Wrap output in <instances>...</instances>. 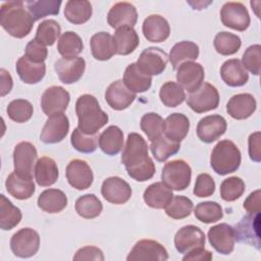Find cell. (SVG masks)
<instances>
[{
  "label": "cell",
  "mask_w": 261,
  "mask_h": 261,
  "mask_svg": "<svg viewBox=\"0 0 261 261\" xmlns=\"http://www.w3.org/2000/svg\"><path fill=\"white\" fill-rule=\"evenodd\" d=\"M168 253L166 249L154 240H141L135 244L128 253L127 261H166Z\"/></svg>",
  "instance_id": "cell-11"
},
{
  "label": "cell",
  "mask_w": 261,
  "mask_h": 261,
  "mask_svg": "<svg viewBox=\"0 0 261 261\" xmlns=\"http://www.w3.org/2000/svg\"><path fill=\"white\" fill-rule=\"evenodd\" d=\"M243 66L255 75H259L261 68V46L252 45L246 49L242 57Z\"/></svg>",
  "instance_id": "cell-53"
},
{
  "label": "cell",
  "mask_w": 261,
  "mask_h": 261,
  "mask_svg": "<svg viewBox=\"0 0 261 261\" xmlns=\"http://www.w3.org/2000/svg\"><path fill=\"white\" fill-rule=\"evenodd\" d=\"M73 260H98L103 261V252L94 246H87L79 249L73 256Z\"/></svg>",
  "instance_id": "cell-56"
},
{
  "label": "cell",
  "mask_w": 261,
  "mask_h": 261,
  "mask_svg": "<svg viewBox=\"0 0 261 261\" xmlns=\"http://www.w3.org/2000/svg\"><path fill=\"white\" fill-rule=\"evenodd\" d=\"M195 217L203 223H213L223 217V211L217 202L206 201L199 203L195 208Z\"/></svg>",
  "instance_id": "cell-46"
},
{
  "label": "cell",
  "mask_w": 261,
  "mask_h": 261,
  "mask_svg": "<svg viewBox=\"0 0 261 261\" xmlns=\"http://www.w3.org/2000/svg\"><path fill=\"white\" fill-rule=\"evenodd\" d=\"M187 103L196 113H204L218 107L219 94L214 86L209 83H203L198 90L190 93Z\"/></svg>",
  "instance_id": "cell-7"
},
{
  "label": "cell",
  "mask_w": 261,
  "mask_h": 261,
  "mask_svg": "<svg viewBox=\"0 0 261 261\" xmlns=\"http://www.w3.org/2000/svg\"><path fill=\"white\" fill-rule=\"evenodd\" d=\"M260 190L251 193L244 202V208L248 213H260Z\"/></svg>",
  "instance_id": "cell-59"
},
{
  "label": "cell",
  "mask_w": 261,
  "mask_h": 261,
  "mask_svg": "<svg viewBox=\"0 0 261 261\" xmlns=\"http://www.w3.org/2000/svg\"><path fill=\"white\" fill-rule=\"evenodd\" d=\"M69 121L65 114L55 113L48 116L41 132L40 139L45 144H56L61 142L68 134Z\"/></svg>",
  "instance_id": "cell-17"
},
{
  "label": "cell",
  "mask_w": 261,
  "mask_h": 261,
  "mask_svg": "<svg viewBox=\"0 0 261 261\" xmlns=\"http://www.w3.org/2000/svg\"><path fill=\"white\" fill-rule=\"evenodd\" d=\"M138 12L136 7L128 2H117L109 10L107 14V22L113 29L122 27H130L137 23Z\"/></svg>",
  "instance_id": "cell-22"
},
{
  "label": "cell",
  "mask_w": 261,
  "mask_h": 261,
  "mask_svg": "<svg viewBox=\"0 0 261 261\" xmlns=\"http://www.w3.org/2000/svg\"><path fill=\"white\" fill-rule=\"evenodd\" d=\"M261 134L260 132H255L250 135L249 137V155L251 160L255 162H260L261 161Z\"/></svg>",
  "instance_id": "cell-57"
},
{
  "label": "cell",
  "mask_w": 261,
  "mask_h": 261,
  "mask_svg": "<svg viewBox=\"0 0 261 261\" xmlns=\"http://www.w3.org/2000/svg\"><path fill=\"white\" fill-rule=\"evenodd\" d=\"M122 82L133 93H144L150 89L152 76L142 72L137 66V63H130L124 70Z\"/></svg>",
  "instance_id": "cell-31"
},
{
  "label": "cell",
  "mask_w": 261,
  "mask_h": 261,
  "mask_svg": "<svg viewBox=\"0 0 261 261\" xmlns=\"http://www.w3.org/2000/svg\"><path fill=\"white\" fill-rule=\"evenodd\" d=\"M148 151L149 146L141 135L128 134L121 154V163L125 166L128 176L137 181L149 180L155 174V164Z\"/></svg>",
  "instance_id": "cell-1"
},
{
  "label": "cell",
  "mask_w": 261,
  "mask_h": 261,
  "mask_svg": "<svg viewBox=\"0 0 261 261\" xmlns=\"http://www.w3.org/2000/svg\"><path fill=\"white\" fill-rule=\"evenodd\" d=\"M37 149L32 143H18L13 150L14 172L21 177L33 178V171H35L34 165L37 163Z\"/></svg>",
  "instance_id": "cell-8"
},
{
  "label": "cell",
  "mask_w": 261,
  "mask_h": 261,
  "mask_svg": "<svg viewBox=\"0 0 261 261\" xmlns=\"http://www.w3.org/2000/svg\"><path fill=\"white\" fill-rule=\"evenodd\" d=\"M190 129V120L182 113H171L164 120L163 134L171 141L180 143Z\"/></svg>",
  "instance_id": "cell-28"
},
{
  "label": "cell",
  "mask_w": 261,
  "mask_h": 261,
  "mask_svg": "<svg viewBox=\"0 0 261 261\" xmlns=\"http://www.w3.org/2000/svg\"><path fill=\"white\" fill-rule=\"evenodd\" d=\"M212 253L207 251L205 247L196 248L188 253L182 257L184 261H209L212 259Z\"/></svg>",
  "instance_id": "cell-58"
},
{
  "label": "cell",
  "mask_w": 261,
  "mask_h": 261,
  "mask_svg": "<svg viewBox=\"0 0 261 261\" xmlns=\"http://www.w3.org/2000/svg\"><path fill=\"white\" fill-rule=\"evenodd\" d=\"M70 101L69 93L60 86H52L46 89L41 98L43 112L50 116L55 113H63Z\"/></svg>",
  "instance_id": "cell-15"
},
{
  "label": "cell",
  "mask_w": 261,
  "mask_h": 261,
  "mask_svg": "<svg viewBox=\"0 0 261 261\" xmlns=\"http://www.w3.org/2000/svg\"><path fill=\"white\" fill-rule=\"evenodd\" d=\"M116 54L128 55L133 53L140 44V38L134 28L122 27L116 30L114 36Z\"/></svg>",
  "instance_id": "cell-34"
},
{
  "label": "cell",
  "mask_w": 261,
  "mask_h": 261,
  "mask_svg": "<svg viewBox=\"0 0 261 261\" xmlns=\"http://www.w3.org/2000/svg\"><path fill=\"white\" fill-rule=\"evenodd\" d=\"M0 75H1V96L3 97L11 91L13 82L9 72L6 71L4 68L0 69Z\"/></svg>",
  "instance_id": "cell-60"
},
{
  "label": "cell",
  "mask_w": 261,
  "mask_h": 261,
  "mask_svg": "<svg viewBox=\"0 0 261 261\" xmlns=\"http://www.w3.org/2000/svg\"><path fill=\"white\" fill-rule=\"evenodd\" d=\"M222 81L229 87H242L249 80V73L240 59L226 60L220 68Z\"/></svg>",
  "instance_id": "cell-26"
},
{
  "label": "cell",
  "mask_w": 261,
  "mask_h": 261,
  "mask_svg": "<svg viewBox=\"0 0 261 261\" xmlns=\"http://www.w3.org/2000/svg\"><path fill=\"white\" fill-rule=\"evenodd\" d=\"M76 213L86 219L98 217L103 209V205L94 194H86L75 201L74 205Z\"/></svg>",
  "instance_id": "cell-41"
},
{
  "label": "cell",
  "mask_w": 261,
  "mask_h": 261,
  "mask_svg": "<svg viewBox=\"0 0 261 261\" xmlns=\"http://www.w3.org/2000/svg\"><path fill=\"white\" fill-rule=\"evenodd\" d=\"M8 117L18 123L27 122L33 116L34 108L30 101L24 99L12 100L7 106Z\"/></svg>",
  "instance_id": "cell-48"
},
{
  "label": "cell",
  "mask_w": 261,
  "mask_h": 261,
  "mask_svg": "<svg viewBox=\"0 0 261 261\" xmlns=\"http://www.w3.org/2000/svg\"><path fill=\"white\" fill-rule=\"evenodd\" d=\"M5 188L9 195L18 200L30 199L36 190L33 178L21 177L15 172L8 175L5 181Z\"/></svg>",
  "instance_id": "cell-32"
},
{
  "label": "cell",
  "mask_w": 261,
  "mask_h": 261,
  "mask_svg": "<svg viewBox=\"0 0 261 261\" xmlns=\"http://www.w3.org/2000/svg\"><path fill=\"white\" fill-rule=\"evenodd\" d=\"M77 128L87 135H96L108 122V115L99 105L98 100L90 94L79 97L75 103Z\"/></svg>",
  "instance_id": "cell-3"
},
{
  "label": "cell",
  "mask_w": 261,
  "mask_h": 261,
  "mask_svg": "<svg viewBox=\"0 0 261 261\" xmlns=\"http://www.w3.org/2000/svg\"><path fill=\"white\" fill-rule=\"evenodd\" d=\"M168 56L165 51L157 47H149L145 49L138 59L137 66L148 75H158L162 73L167 65Z\"/></svg>",
  "instance_id": "cell-12"
},
{
  "label": "cell",
  "mask_w": 261,
  "mask_h": 261,
  "mask_svg": "<svg viewBox=\"0 0 261 261\" xmlns=\"http://www.w3.org/2000/svg\"><path fill=\"white\" fill-rule=\"evenodd\" d=\"M61 27L54 19H46L42 21L36 32V40L46 46H52L60 36Z\"/></svg>",
  "instance_id": "cell-50"
},
{
  "label": "cell",
  "mask_w": 261,
  "mask_h": 261,
  "mask_svg": "<svg viewBox=\"0 0 261 261\" xmlns=\"http://www.w3.org/2000/svg\"><path fill=\"white\" fill-rule=\"evenodd\" d=\"M61 3L60 0H31L25 5L34 19L39 20L48 15H57Z\"/></svg>",
  "instance_id": "cell-43"
},
{
  "label": "cell",
  "mask_w": 261,
  "mask_h": 261,
  "mask_svg": "<svg viewBox=\"0 0 261 261\" xmlns=\"http://www.w3.org/2000/svg\"><path fill=\"white\" fill-rule=\"evenodd\" d=\"M199 56V47L196 43L191 41H181L176 43L170 50L168 59L173 67L176 69L181 63L193 61Z\"/></svg>",
  "instance_id": "cell-37"
},
{
  "label": "cell",
  "mask_w": 261,
  "mask_h": 261,
  "mask_svg": "<svg viewBox=\"0 0 261 261\" xmlns=\"http://www.w3.org/2000/svg\"><path fill=\"white\" fill-rule=\"evenodd\" d=\"M215 50L224 56L232 55L237 53L242 45L241 38L229 32L218 33L213 41Z\"/></svg>",
  "instance_id": "cell-45"
},
{
  "label": "cell",
  "mask_w": 261,
  "mask_h": 261,
  "mask_svg": "<svg viewBox=\"0 0 261 261\" xmlns=\"http://www.w3.org/2000/svg\"><path fill=\"white\" fill-rule=\"evenodd\" d=\"M98 135H87L81 132L77 127L73 129L70 143L72 147L81 153H93L98 147Z\"/></svg>",
  "instance_id": "cell-51"
},
{
  "label": "cell",
  "mask_w": 261,
  "mask_h": 261,
  "mask_svg": "<svg viewBox=\"0 0 261 261\" xmlns=\"http://www.w3.org/2000/svg\"><path fill=\"white\" fill-rule=\"evenodd\" d=\"M236 240L260 250V213H249L233 227Z\"/></svg>",
  "instance_id": "cell-10"
},
{
  "label": "cell",
  "mask_w": 261,
  "mask_h": 261,
  "mask_svg": "<svg viewBox=\"0 0 261 261\" xmlns=\"http://www.w3.org/2000/svg\"><path fill=\"white\" fill-rule=\"evenodd\" d=\"M39 248L40 236L31 227L17 230L10 239V249L19 258H30L36 255Z\"/></svg>",
  "instance_id": "cell-6"
},
{
  "label": "cell",
  "mask_w": 261,
  "mask_h": 261,
  "mask_svg": "<svg viewBox=\"0 0 261 261\" xmlns=\"http://www.w3.org/2000/svg\"><path fill=\"white\" fill-rule=\"evenodd\" d=\"M176 70L177 84L190 93L198 90L204 82V67L198 62H184L176 68Z\"/></svg>",
  "instance_id": "cell-13"
},
{
  "label": "cell",
  "mask_w": 261,
  "mask_h": 261,
  "mask_svg": "<svg viewBox=\"0 0 261 261\" xmlns=\"http://www.w3.org/2000/svg\"><path fill=\"white\" fill-rule=\"evenodd\" d=\"M144 37L153 43L164 42L170 35L168 21L159 14H151L143 22Z\"/></svg>",
  "instance_id": "cell-25"
},
{
  "label": "cell",
  "mask_w": 261,
  "mask_h": 261,
  "mask_svg": "<svg viewBox=\"0 0 261 261\" xmlns=\"http://www.w3.org/2000/svg\"><path fill=\"white\" fill-rule=\"evenodd\" d=\"M84 49V44L82 38L74 32L68 31L63 33L57 44V50L63 58L76 57L82 53Z\"/></svg>",
  "instance_id": "cell-40"
},
{
  "label": "cell",
  "mask_w": 261,
  "mask_h": 261,
  "mask_svg": "<svg viewBox=\"0 0 261 261\" xmlns=\"http://www.w3.org/2000/svg\"><path fill=\"white\" fill-rule=\"evenodd\" d=\"M150 149L154 158L159 162H163L179 151L180 143L171 141L164 135H161L159 138L151 142Z\"/></svg>",
  "instance_id": "cell-42"
},
{
  "label": "cell",
  "mask_w": 261,
  "mask_h": 261,
  "mask_svg": "<svg viewBox=\"0 0 261 261\" xmlns=\"http://www.w3.org/2000/svg\"><path fill=\"white\" fill-rule=\"evenodd\" d=\"M19 79L29 85H35L41 82L46 73L45 63H36L31 61L27 56H21L15 65Z\"/></svg>",
  "instance_id": "cell-27"
},
{
  "label": "cell",
  "mask_w": 261,
  "mask_h": 261,
  "mask_svg": "<svg viewBox=\"0 0 261 261\" xmlns=\"http://www.w3.org/2000/svg\"><path fill=\"white\" fill-rule=\"evenodd\" d=\"M193 202L185 196H174L164 208L167 216L173 219H182L190 216L193 210Z\"/></svg>",
  "instance_id": "cell-49"
},
{
  "label": "cell",
  "mask_w": 261,
  "mask_h": 261,
  "mask_svg": "<svg viewBox=\"0 0 261 261\" xmlns=\"http://www.w3.org/2000/svg\"><path fill=\"white\" fill-rule=\"evenodd\" d=\"M91 51L95 59L105 61L116 54V47L113 37L106 32H99L92 36Z\"/></svg>",
  "instance_id": "cell-29"
},
{
  "label": "cell",
  "mask_w": 261,
  "mask_h": 261,
  "mask_svg": "<svg viewBox=\"0 0 261 261\" xmlns=\"http://www.w3.org/2000/svg\"><path fill=\"white\" fill-rule=\"evenodd\" d=\"M38 206L47 213H58L67 206V197L61 190L48 189L40 194Z\"/></svg>",
  "instance_id": "cell-33"
},
{
  "label": "cell",
  "mask_w": 261,
  "mask_h": 261,
  "mask_svg": "<svg viewBox=\"0 0 261 261\" xmlns=\"http://www.w3.org/2000/svg\"><path fill=\"white\" fill-rule=\"evenodd\" d=\"M241 151L230 140L218 142L213 148L210 157V165L219 175H226L237 171L241 165Z\"/></svg>",
  "instance_id": "cell-4"
},
{
  "label": "cell",
  "mask_w": 261,
  "mask_h": 261,
  "mask_svg": "<svg viewBox=\"0 0 261 261\" xmlns=\"http://www.w3.org/2000/svg\"><path fill=\"white\" fill-rule=\"evenodd\" d=\"M48 55V50L46 45L39 42L38 40L34 39L30 41L25 46V54L31 61L36 63H44Z\"/></svg>",
  "instance_id": "cell-55"
},
{
  "label": "cell",
  "mask_w": 261,
  "mask_h": 261,
  "mask_svg": "<svg viewBox=\"0 0 261 261\" xmlns=\"http://www.w3.org/2000/svg\"><path fill=\"white\" fill-rule=\"evenodd\" d=\"M22 214L19 208L14 206L3 194L0 195V227L10 230L19 224Z\"/></svg>",
  "instance_id": "cell-39"
},
{
  "label": "cell",
  "mask_w": 261,
  "mask_h": 261,
  "mask_svg": "<svg viewBox=\"0 0 261 261\" xmlns=\"http://www.w3.org/2000/svg\"><path fill=\"white\" fill-rule=\"evenodd\" d=\"M99 147L107 155L118 154L123 147V133L116 125L108 126L99 136Z\"/></svg>",
  "instance_id": "cell-36"
},
{
  "label": "cell",
  "mask_w": 261,
  "mask_h": 261,
  "mask_svg": "<svg viewBox=\"0 0 261 261\" xmlns=\"http://www.w3.org/2000/svg\"><path fill=\"white\" fill-rule=\"evenodd\" d=\"M215 192V181L213 177L208 173H201L197 176L195 188H194V195L199 198L210 197Z\"/></svg>",
  "instance_id": "cell-54"
},
{
  "label": "cell",
  "mask_w": 261,
  "mask_h": 261,
  "mask_svg": "<svg viewBox=\"0 0 261 261\" xmlns=\"http://www.w3.org/2000/svg\"><path fill=\"white\" fill-rule=\"evenodd\" d=\"M245 182L239 176L225 178L220 185V196L226 202H232L241 198L245 192Z\"/></svg>",
  "instance_id": "cell-52"
},
{
  "label": "cell",
  "mask_w": 261,
  "mask_h": 261,
  "mask_svg": "<svg viewBox=\"0 0 261 261\" xmlns=\"http://www.w3.org/2000/svg\"><path fill=\"white\" fill-rule=\"evenodd\" d=\"M141 129L145 133L147 138L152 142L163 135L164 120L163 118L154 112H149L143 115L140 122Z\"/></svg>",
  "instance_id": "cell-47"
},
{
  "label": "cell",
  "mask_w": 261,
  "mask_h": 261,
  "mask_svg": "<svg viewBox=\"0 0 261 261\" xmlns=\"http://www.w3.org/2000/svg\"><path fill=\"white\" fill-rule=\"evenodd\" d=\"M59 172L56 162L50 157H41L35 165V178L40 187H50L58 178Z\"/></svg>",
  "instance_id": "cell-35"
},
{
  "label": "cell",
  "mask_w": 261,
  "mask_h": 261,
  "mask_svg": "<svg viewBox=\"0 0 261 261\" xmlns=\"http://www.w3.org/2000/svg\"><path fill=\"white\" fill-rule=\"evenodd\" d=\"M135 99L136 94L129 91L120 80L111 83L105 92L106 102L112 109L117 111L126 109Z\"/></svg>",
  "instance_id": "cell-23"
},
{
  "label": "cell",
  "mask_w": 261,
  "mask_h": 261,
  "mask_svg": "<svg viewBox=\"0 0 261 261\" xmlns=\"http://www.w3.org/2000/svg\"><path fill=\"white\" fill-rule=\"evenodd\" d=\"M66 178L68 184L79 190H86L91 187L94 179L90 165L82 159H73L66 166Z\"/></svg>",
  "instance_id": "cell-19"
},
{
  "label": "cell",
  "mask_w": 261,
  "mask_h": 261,
  "mask_svg": "<svg viewBox=\"0 0 261 261\" xmlns=\"http://www.w3.org/2000/svg\"><path fill=\"white\" fill-rule=\"evenodd\" d=\"M35 19L24 9L22 1H8L1 5L0 24L12 37L21 39L33 30Z\"/></svg>",
  "instance_id": "cell-2"
},
{
  "label": "cell",
  "mask_w": 261,
  "mask_h": 261,
  "mask_svg": "<svg viewBox=\"0 0 261 261\" xmlns=\"http://www.w3.org/2000/svg\"><path fill=\"white\" fill-rule=\"evenodd\" d=\"M192 169L190 165L181 159L172 160L163 166L161 172L162 182L174 191H184L191 184Z\"/></svg>",
  "instance_id": "cell-5"
},
{
  "label": "cell",
  "mask_w": 261,
  "mask_h": 261,
  "mask_svg": "<svg viewBox=\"0 0 261 261\" xmlns=\"http://www.w3.org/2000/svg\"><path fill=\"white\" fill-rule=\"evenodd\" d=\"M173 198L172 190L163 182L157 181L150 185L144 192L145 203L154 209H163Z\"/></svg>",
  "instance_id": "cell-30"
},
{
  "label": "cell",
  "mask_w": 261,
  "mask_h": 261,
  "mask_svg": "<svg viewBox=\"0 0 261 261\" xmlns=\"http://www.w3.org/2000/svg\"><path fill=\"white\" fill-rule=\"evenodd\" d=\"M220 19L223 25L232 30L244 32L251 22L246 6L241 2H226L220 10Z\"/></svg>",
  "instance_id": "cell-9"
},
{
  "label": "cell",
  "mask_w": 261,
  "mask_h": 261,
  "mask_svg": "<svg viewBox=\"0 0 261 261\" xmlns=\"http://www.w3.org/2000/svg\"><path fill=\"white\" fill-rule=\"evenodd\" d=\"M159 98L164 106L172 108L180 105L185 101L186 94L180 85L169 81L161 86Z\"/></svg>",
  "instance_id": "cell-44"
},
{
  "label": "cell",
  "mask_w": 261,
  "mask_h": 261,
  "mask_svg": "<svg viewBox=\"0 0 261 261\" xmlns=\"http://www.w3.org/2000/svg\"><path fill=\"white\" fill-rule=\"evenodd\" d=\"M101 194L103 198L109 203L121 205L130 199L132 188L121 177L110 176L103 181L101 187Z\"/></svg>",
  "instance_id": "cell-18"
},
{
  "label": "cell",
  "mask_w": 261,
  "mask_h": 261,
  "mask_svg": "<svg viewBox=\"0 0 261 261\" xmlns=\"http://www.w3.org/2000/svg\"><path fill=\"white\" fill-rule=\"evenodd\" d=\"M256 108V99L249 93L237 94L232 96L226 104V111L229 116L238 120L249 118L255 112Z\"/></svg>",
  "instance_id": "cell-24"
},
{
  "label": "cell",
  "mask_w": 261,
  "mask_h": 261,
  "mask_svg": "<svg viewBox=\"0 0 261 261\" xmlns=\"http://www.w3.org/2000/svg\"><path fill=\"white\" fill-rule=\"evenodd\" d=\"M227 123L223 116L212 114L200 119L197 125V136L204 143H212L226 132Z\"/></svg>",
  "instance_id": "cell-20"
},
{
  "label": "cell",
  "mask_w": 261,
  "mask_h": 261,
  "mask_svg": "<svg viewBox=\"0 0 261 261\" xmlns=\"http://www.w3.org/2000/svg\"><path fill=\"white\" fill-rule=\"evenodd\" d=\"M205 233L196 225H186L179 228L174 236V246L178 253L186 254L196 248L205 247Z\"/></svg>",
  "instance_id": "cell-16"
},
{
  "label": "cell",
  "mask_w": 261,
  "mask_h": 261,
  "mask_svg": "<svg viewBox=\"0 0 261 261\" xmlns=\"http://www.w3.org/2000/svg\"><path fill=\"white\" fill-rule=\"evenodd\" d=\"M92 5L86 0H69L65 3V18L73 24L87 22L92 16Z\"/></svg>",
  "instance_id": "cell-38"
},
{
  "label": "cell",
  "mask_w": 261,
  "mask_h": 261,
  "mask_svg": "<svg viewBox=\"0 0 261 261\" xmlns=\"http://www.w3.org/2000/svg\"><path fill=\"white\" fill-rule=\"evenodd\" d=\"M55 71L59 80L66 85L76 83L84 74L86 69V61L82 57L61 58L54 64Z\"/></svg>",
  "instance_id": "cell-21"
},
{
  "label": "cell",
  "mask_w": 261,
  "mask_h": 261,
  "mask_svg": "<svg viewBox=\"0 0 261 261\" xmlns=\"http://www.w3.org/2000/svg\"><path fill=\"white\" fill-rule=\"evenodd\" d=\"M208 240L210 245L222 255H229L234 248V229L227 223H219L209 228Z\"/></svg>",
  "instance_id": "cell-14"
}]
</instances>
